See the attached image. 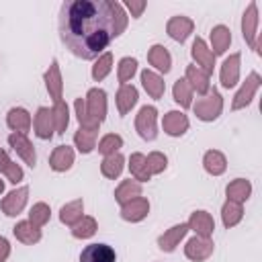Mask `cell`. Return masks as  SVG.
Masks as SVG:
<instances>
[{"mask_svg":"<svg viewBox=\"0 0 262 262\" xmlns=\"http://www.w3.org/2000/svg\"><path fill=\"white\" fill-rule=\"evenodd\" d=\"M125 6H127V10L131 12L133 18H139L143 14V10L147 8V2L145 0H125Z\"/></svg>","mask_w":262,"mask_h":262,"instance_id":"46","label":"cell"},{"mask_svg":"<svg viewBox=\"0 0 262 262\" xmlns=\"http://www.w3.org/2000/svg\"><path fill=\"white\" fill-rule=\"evenodd\" d=\"M149 215V201L145 196H137L125 205H121V219L129 223H139Z\"/></svg>","mask_w":262,"mask_h":262,"instance_id":"12","label":"cell"},{"mask_svg":"<svg viewBox=\"0 0 262 262\" xmlns=\"http://www.w3.org/2000/svg\"><path fill=\"white\" fill-rule=\"evenodd\" d=\"M190 108L196 115V119H201L205 123H211V121H215L221 115V111H223V98H221V94L215 88H211L205 96H199L196 102H192Z\"/></svg>","mask_w":262,"mask_h":262,"instance_id":"2","label":"cell"},{"mask_svg":"<svg viewBox=\"0 0 262 262\" xmlns=\"http://www.w3.org/2000/svg\"><path fill=\"white\" fill-rule=\"evenodd\" d=\"M129 172H131L133 180H137V182H147V180L151 178V174H149V170H147L145 156L139 154V151H135V154L129 156Z\"/></svg>","mask_w":262,"mask_h":262,"instance_id":"34","label":"cell"},{"mask_svg":"<svg viewBox=\"0 0 262 262\" xmlns=\"http://www.w3.org/2000/svg\"><path fill=\"white\" fill-rule=\"evenodd\" d=\"M84 104H86L88 115L94 121L102 123L106 119V92L102 88H90L84 98Z\"/></svg>","mask_w":262,"mask_h":262,"instance_id":"10","label":"cell"},{"mask_svg":"<svg viewBox=\"0 0 262 262\" xmlns=\"http://www.w3.org/2000/svg\"><path fill=\"white\" fill-rule=\"evenodd\" d=\"M172 96L176 100V104H180L182 108H190L192 106V98H194V92L190 88V84L184 80V78H178L174 82V88H172Z\"/></svg>","mask_w":262,"mask_h":262,"instance_id":"35","label":"cell"},{"mask_svg":"<svg viewBox=\"0 0 262 262\" xmlns=\"http://www.w3.org/2000/svg\"><path fill=\"white\" fill-rule=\"evenodd\" d=\"M225 194H227V201L244 205L252 194V184L246 178H235L225 186Z\"/></svg>","mask_w":262,"mask_h":262,"instance_id":"27","label":"cell"},{"mask_svg":"<svg viewBox=\"0 0 262 262\" xmlns=\"http://www.w3.org/2000/svg\"><path fill=\"white\" fill-rule=\"evenodd\" d=\"M51 115H53V125H55V133L57 135H63L68 125H70V108L63 100L55 102L53 108H51Z\"/></svg>","mask_w":262,"mask_h":262,"instance_id":"37","label":"cell"},{"mask_svg":"<svg viewBox=\"0 0 262 262\" xmlns=\"http://www.w3.org/2000/svg\"><path fill=\"white\" fill-rule=\"evenodd\" d=\"M209 39H211V47L209 49L213 51V55L215 57L217 55H223L229 49V45H231V31L225 25H217V27L211 29Z\"/></svg>","mask_w":262,"mask_h":262,"instance_id":"25","label":"cell"},{"mask_svg":"<svg viewBox=\"0 0 262 262\" xmlns=\"http://www.w3.org/2000/svg\"><path fill=\"white\" fill-rule=\"evenodd\" d=\"M242 219H244L242 205L239 203H233V201H225L223 207H221V221H223V225L229 229V227H235Z\"/></svg>","mask_w":262,"mask_h":262,"instance_id":"36","label":"cell"},{"mask_svg":"<svg viewBox=\"0 0 262 262\" xmlns=\"http://www.w3.org/2000/svg\"><path fill=\"white\" fill-rule=\"evenodd\" d=\"M123 4L113 0H68L59 8V39L80 59H96L127 29Z\"/></svg>","mask_w":262,"mask_h":262,"instance_id":"1","label":"cell"},{"mask_svg":"<svg viewBox=\"0 0 262 262\" xmlns=\"http://www.w3.org/2000/svg\"><path fill=\"white\" fill-rule=\"evenodd\" d=\"M147 61L156 74H168L172 68V55L164 45H151L147 49Z\"/></svg>","mask_w":262,"mask_h":262,"instance_id":"20","label":"cell"},{"mask_svg":"<svg viewBox=\"0 0 262 262\" xmlns=\"http://www.w3.org/2000/svg\"><path fill=\"white\" fill-rule=\"evenodd\" d=\"M6 125L12 129V133H23V135H27V131H29L31 125H33V119H31V115H29L27 108L14 106V108H10L8 115H6Z\"/></svg>","mask_w":262,"mask_h":262,"instance_id":"22","label":"cell"},{"mask_svg":"<svg viewBox=\"0 0 262 262\" xmlns=\"http://www.w3.org/2000/svg\"><path fill=\"white\" fill-rule=\"evenodd\" d=\"M8 143L10 147L16 151V156L31 168L37 166V151H35V145L31 143V139L23 133H10L8 135Z\"/></svg>","mask_w":262,"mask_h":262,"instance_id":"8","label":"cell"},{"mask_svg":"<svg viewBox=\"0 0 262 262\" xmlns=\"http://www.w3.org/2000/svg\"><path fill=\"white\" fill-rule=\"evenodd\" d=\"M117 254L108 244H88L80 252V262H115Z\"/></svg>","mask_w":262,"mask_h":262,"instance_id":"17","label":"cell"},{"mask_svg":"<svg viewBox=\"0 0 262 262\" xmlns=\"http://www.w3.org/2000/svg\"><path fill=\"white\" fill-rule=\"evenodd\" d=\"M111 70H113V53L111 51H104L102 55L96 57V61L92 66V78L96 82H100V80H104L111 74Z\"/></svg>","mask_w":262,"mask_h":262,"instance_id":"39","label":"cell"},{"mask_svg":"<svg viewBox=\"0 0 262 262\" xmlns=\"http://www.w3.org/2000/svg\"><path fill=\"white\" fill-rule=\"evenodd\" d=\"M27 201H29V186H18V188L10 190V192L2 199V203H0L2 213H4L6 217H16V215H20V213L25 211Z\"/></svg>","mask_w":262,"mask_h":262,"instance_id":"6","label":"cell"},{"mask_svg":"<svg viewBox=\"0 0 262 262\" xmlns=\"http://www.w3.org/2000/svg\"><path fill=\"white\" fill-rule=\"evenodd\" d=\"M137 196H141V182H137V180H131V178L123 180L115 188V201L119 205H125V203L133 201V199H137Z\"/></svg>","mask_w":262,"mask_h":262,"instance_id":"32","label":"cell"},{"mask_svg":"<svg viewBox=\"0 0 262 262\" xmlns=\"http://www.w3.org/2000/svg\"><path fill=\"white\" fill-rule=\"evenodd\" d=\"M0 174H4V176H6V180H8V182H12V184H18V182L25 178L23 168H20L16 162H12V160L8 162V166H6V168H4Z\"/></svg>","mask_w":262,"mask_h":262,"instance_id":"45","label":"cell"},{"mask_svg":"<svg viewBox=\"0 0 262 262\" xmlns=\"http://www.w3.org/2000/svg\"><path fill=\"white\" fill-rule=\"evenodd\" d=\"M190 55H192L196 68H201V70H203L205 74H209V76L213 74V68H215V55H213V51L209 49V45L205 43V39L196 37V39L192 41Z\"/></svg>","mask_w":262,"mask_h":262,"instance_id":"9","label":"cell"},{"mask_svg":"<svg viewBox=\"0 0 262 262\" xmlns=\"http://www.w3.org/2000/svg\"><path fill=\"white\" fill-rule=\"evenodd\" d=\"M49 217H51V209L47 203H35L29 211V221L39 229L49 221Z\"/></svg>","mask_w":262,"mask_h":262,"instance_id":"42","label":"cell"},{"mask_svg":"<svg viewBox=\"0 0 262 262\" xmlns=\"http://www.w3.org/2000/svg\"><path fill=\"white\" fill-rule=\"evenodd\" d=\"M96 229H98L96 219L84 215L76 225H72V235H74L76 239H88V237H92V235L96 233Z\"/></svg>","mask_w":262,"mask_h":262,"instance_id":"38","label":"cell"},{"mask_svg":"<svg viewBox=\"0 0 262 262\" xmlns=\"http://www.w3.org/2000/svg\"><path fill=\"white\" fill-rule=\"evenodd\" d=\"M74 158H76V154L70 145H57L49 156V168L53 172H66L72 168Z\"/></svg>","mask_w":262,"mask_h":262,"instance_id":"23","label":"cell"},{"mask_svg":"<svg viewBox=\"0 0 262 262\" xmlns=\"http://www.w3.org/2000/svg\"><path fill=\"white\" fill-rule=\"evenodd\" d=\"M43 80H45V88H47V92H49L53 104L59 102V100H61V92H63V80H61V72H59L57 59H51V63H49V68H47Z\"/></svg>","mask_w":262,"mask_h":262,"instance_id":"16","label":"cell"},{"mask_svg":"<svg viewBox=\"0 0 262 262\" xmlns=\"http://www.w3.org/2000/svg\"><path fill=\"white\" fill-rule=\"evenodd\" d=\"M96 139H98V129H84V127H80L74 133V143H76L80 154H90L92 149H96Z\"/></svg>","mask_w":262,"mask_h":262,"instance_id":"31","label":"cell"},{"mask_svg":"<svg viewBox=\"0 0 262 262\" xmlns=\"http://www.w3.org/2000/svg\"><path fill=\"white\" fill-rule=\"evenodd\" d=\"M213 250H215V244H213L211 237H199V235H194V237H190L186 242L184 256L188 260H192V262H205L207 258H211Z\"/></svg>","mask_w":262,"mask_h":262,"instance_id":"7","label":"cell"},{"mask_svg":"<svg viewBox=\"0 0 262 262\" xmlns=\"http://www.w3.org/2000/svg\"><path fill=\"white\" fill-rule=\"evenodd\" d=\"M239 63H242V55L239 53H231L229 57H225V61L221 63L219 70V80L223 88H233L239 82Z\"/></svg>","mask_w":262,"mask_h":262,"instance_id":"13","label":"cell"},{"mask_svg":"<svg viewBox=\"0 0 262 262\" xmlns=\"http://www.w3.org/2000/svg\"><path fill=\"white\" fill-rule=\"evenodd\" d=\"M84 201L82 199H76V201H70V203H66L61 209H59V221L63 223V225H68V227H72V225H76L84 215Z\"/></svg>","mask_w":262,"mask_h":262,"instance_id":"30","label":"cell"},{"mask_svg":"<svg viewBox=\"0 0 262 262\" xmlns=\"http://www.w3.org/2000/svg\"><path fill=\"white\" fill-rule=\"evenodd\" d=\"M203 168L211 176H221L227 170V158L219 149H209L203 156Z\"/></svg>","mask_w":262,"mask_h":262,"instance_id":"28","label":"cell"},{"mask_svg":"<svg viewBox=\"0 0 262 262\" xmlns=\"http://www.w3.org/2000/svg\"><path fill=\"white\" fill-rule=\"evenodd\" d=\"M74 108H76V119H78L80 127H84V129H98V127H100V123L94 121V119L88 115L86 104H84V98H76Z\"/></svg>","mask_w":262,"mask_h":262,"instance_id":"43","label":"cell"},{"mask_svg":"<svg viewBox=\"0 0 262 262\" xmlns=\"http://www.w3.org/2000/svg\"><path fill=\"white\" fill-rule=\"evenodd\" d=\"M135 131L143 141H154L158 137V108L145 104L135 115Z\"/></svg>","mask_w":262,"mask_h":262,"instance_id":"3","label":"cell"},{"mask_svg":"<svg viewBox=\"0 0 262 262\" xmlns=\"http://www.w3.org/2000/svg\"><path fill=\"white\" fill-rule=\"evenodd\" d=\"M260 84H262L260 74H258V72H250L248 78H246V82L239 86V90L235 92V96H233V100H231V111L246 108V106L254 100V96H256Z\"/></svg>","mask_w":262,"mask_h":262,"instance_id":"5","label":"cell"},{"mask_svg":"<svg viewBox=\"0 0 262 262\" xmlns=\"http://www.w3.org/2000/svg\"><path fill=\"white\" fill-rule=\"evenodd\" d=\"M135 74H137V59H135V57H123V59L119 61V68H117L119 84H121V86L129 84Z\"/></svg>","mask_w":262,"mask_h":262,"instance_id":"40","label":"cell"},{"mask_svg":"<svg viewBox=\"0 0 262 262\" xmlns=\"http://www.w3.org/2000/svg\"><path fill=\"white\" fill-rule=\"evenodd\" d=\"M188 231H194L199 237H211L215 231V221L211 217V213L207 211H194L188 217Z\"/></svg>","mask_w":262,"mask_h":262,"instance_id":"18","label":"cell"},{"mask_svg":"<svg viewBox=\"0 0 262 262\" xmlns=\"http://www.w3.org/2000/svg\"><path fill=\"white\" fill-rule=\"evenodd\" d=\"M192 29H194L192 18H188L184 14H176L166 23V33L170 35V39H174L178 43H184L192 35Z\"/></svg>","mask_w":262,"mask_h":262,"instance_id":"11","label":"cell"},{"mask_svg":"<svg viewBox=\"0 0 262 262\" xmlns=\"http://www.w3.org/2000/svg\"><path fill=\"white\" fill-rule=\"evenodd\" d=\"M186 233H188V225L186 223H176L158 237V248L162 252H174L176 246L186 237Z\"/></svg>","mask_w":262,"mask_h":262,"instance_id":"19","label":"cell"},{"mask_svg":"<svg viewBox=\"0 0 262 262\" xmlns=\"http://www.w3.org/2000/svg\"><path fill=\"white\" fill-rule=\"evenodd\" d=\"M98 151L102 156H113V154H119V149L123 147V137L117 135V133H106L98 143H96Z\"/></svg>","mask_w":262,"mask_h":262,"instance_id":"41","label":"cell"},{"mask_svg":"<svg viewBox=\"0 0 262 262\" xmlns=\"http://www.w3.org/2000/svg\"><path fill=\"white\" fill-rule=\"evenodd\" d=\"M139 100V92L133 84H125L119 88L117 92V108H119V115L125 117L127 113H131V108L137 104Z\"/></svg>","mask_w":262,"mask_h":262,"instance_id":"26","label":"cell"},{"mask_svg":"<svg viewBox=\"0 0 262 262\" xmlns=\"http://www.w3.org/2000/svg\"><path fill=\"white\" fill-rule=\"evenodd\" d=\"M123 168H125V158H123L121 154L104 156V160L100 162V172H102V176H104V178H111V180L119 178L121 172H123Z\"/></svg>","mask_w":262,"mask_h":262,"instance_id":"33","label":"cell"},{"mask_svg":"<svg viewBox=\"0 0 262 262\" xmlns=\"http://www.w3.org/2000/svg\"><path fill=\"white\" fill-rule=\"evenodd\" d=\"M184 80L190 84V88H192V92H196L199 96H205L209 90H211V76L209 74H205L201 68H196L194 63H190V66H186V76H184Z\"/></svg>","mask_w":262,"mask_h":262,"instance_id":"21","label":"cell"},{"mask_svg":"<svg viewBox=\"0 0 262 262\" xmlns=\"http://www.w3.org/2000/svg\"><path fill=\"white\" fill-rule=\"evenodd\" d=\"M141 86L143 90L154 98V100H160L166 92V82L160 74H156L154 70H143L141 72Z\"/></svg>","mask_w":262,"mask_h":262,"instance_id":"24","label":"cell"},{"mask_svg":"<svg viewBox=\"0 0 262 262\" xmlns=\"http://www.w3.org/2000/svg\"><path fill=\"white\" fill-rule=\"evenodd\" d=\"M33 129H35V135L43 141L51 139L53 133H55V125H53V115H51V108L49 106H39L37 113H35V119H33Z\"/></svg>","mask_w":262,"mask_h":262,"instance_id":"14","label":"cell"},{"mask_svg":"<svg viewBox=\"0 0 262 262\" xmlns=\"http://www.w3.org/2000/svg\"><path fill=\"white\" fill-rule=\"evenodd\" d=\"M12 233H14V237H16L20 244H27V246H33V244H37V242L41 239V229L35 227L29 219H27V221H18V223L12 227Z\"/></svg>","mask_w":262,"mask_h":262,"instance_id":"29","label":"cell"},{"mask_svg":"<svg viewBox=\"0 0 262 262\" xmlns=\"http://www.w3.org/2000/svg\"><path fill=\"white\" fill-rule=\"evenodd\" d=\"M188 117L182 111H168L162 119V129L170 137H180L188 131Z\"/></svg>","mask_w":262,"mask_h":262,"instance_id":"15","label":"cell"},{"mask_svg":"<svg viewBox=\"0 0 262 262\" xmlns=\"http://www.w3.org/2000/svg\"><path fill=\"white\" fill-rule=\"evenodd\" d=\"M145 162H147V170H149L151 176H154V174H162V172L166 170V166H168V158H166L162 151H151V154H147V156H145Z\"/></svg>","mask_w":262,"mask_h":262,"instance_id":"44","label":"cell"},{"mask_svg":"<svg viewBox=\"0 0 262 262\" xmlns=\"http://www.w3.org/2000/svg\"><path fill=\"white\" fill-rule=\"evenodd\" d=\"M258 23H260L258 4L250 2L248 8L244 10V16H242V35H244L246 43L250 45V49H254L256 53H260L258 51Z\"/></svg>","mask_w":262,"mask_h":262,"instance_id":"4","label":"cell"},{"mask_svg":"<svg viewBox=\"0 0 262 262\" xmlns=\"http://www.w3.org/2000/svg\"><path fill=\"white\" fill-rule=\"evenodd\" d=\"M8 256H10V242L4 235H0V262H6Z\"/></svg>","mask_w":262,"mask_h":262,"instance_id":"47","label":"cell"},{"mask_svg":"<svg viewBox=\"0 0 262 262\" xmlns=\"http://www.w3.org/2000/svg\"><path fill=\"white\" fill-rule=\"evenodd\" d=\"M2 192H4V180L0 178V194H2Z\"/></svg>","mask_w":262,"mask_h":262,"instance_id":"48","label":"cell"}]
</instances>
